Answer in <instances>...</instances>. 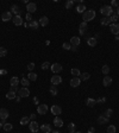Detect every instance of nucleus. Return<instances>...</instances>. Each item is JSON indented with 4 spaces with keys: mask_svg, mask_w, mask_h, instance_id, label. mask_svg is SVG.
<instances>
[{
    "mask_svg": "<svg viewBox=\"0 0 119 133\" xmlns=\"http://www.w3.org/2000/svg\"><path fill=\"white\" fill-rule=\"evenodd\" d=\"M95 11L94 10H86V12L83 13L82 15V18H83V21H90V20H93L94 18H95Z\"/></svg>",
    "mask_w": 119,
    "mask_h": 133,
    "instance_id": "f257e3e1",
    "label": "nucleus"
},
{
    "mask_svg": "<svg viewBox=\"0 0 119 133\" xmlns=\"http://www.w3.org/2000/svg\"><path fill=\"white\" fill-rule=\"evenodd\" d=\"M100 12H101V14L105 15V17H111L114 11H113V8H112L111 5H105V6H103V7L100 8Z\"/></svg>",
    "mask_w": 119,
    "mask_h": 133,
    "instance_id": "f03ea898",
    "label": "nucleus"
},
{
    "mask_svg": "<svg viewBox=\"0 0 119 133\" xmlns=\"http://www.w3.org/2000/svg\"><path fill=\"white\" fill-rule=\"evenodd\" d=\"M29 128H30V131H31L32 133H37V132H38V130H39V125H38V122H37V121L32 120V121H30Z\"/></svg>",
    "mask_w": 119,
    "mask_h": 133,
    "instance_id": "7ed1b4c3",
    "label": "nucleus"
},
{
    "mask_svg": "<svg viewBox=\"0 0 119 133\" xmlns=\"http://www.w3.org/2000/svg\"><path fill=\"white\" fill-rule=\"evenodd\" d=\"M48 106L45 104H39L38 105V107H37V112H38V114H41V115H44L46 114V112H48Z\"/></svg>",
    "mask_w": 119,
    "mask_h": 133,
    "instance_id": "20e7f679",
    "label": "nucleus"
},
{
    "mask_svg": "<svg viewBox=\"0 0 119 133\" xmlns=\"http://www.w3.org/2000/svg\"><path fill=\"white\" fill-rule=\"evenodd\" d=\"M51 84H54V86H57V84H61L62 83V77L60 76V75L55 74L54 76H51Z\"/></svg>",
    "mask_w": 119,
    "mask_h": 133,
    "instance_id": "39448f33",
    "label": "nucleus"
},
{
    "mask_svg": "<svg viewBox=\"0 0 119 133\" xmlns=\"http://www.w3.org/2000/svg\"><path fill=\"white\" fill-rule=\"evenodd\" d=\"M18 95L20 96V98H28L30 95V90L28 87H24V88H20L18 90Z\"/></svg>",
    "mask_w": 119,
    "mask_h": 133,
    "instance_id": "423d86ee",
    "label": "nucleus"
},
{
    "mask_svg": "<svg viewBox=\"0 0 119 133\" xmlns=\"http://www.w3.org/2000/svg\"><path fill=\"white\" fill-rule=\"evenodd\" d=\"M50 69H51V71H52L54 74H59V73L62 71V65H61L60 63H54V64H51Z\"/></svg>",
    "mask_w": 119,
    "mask_h": 133,
    "instance_id": "0eeeda50",
    "label": "nucleus"
},
{
    "mask_svg": "<svg viewBox=\"0 0 119 133\" xmlns=\"http://www.w3.org/2000/svg\"><path fill=\"white\" fill-rule=\"evenodd\" d=\"M50 111H51V113H52L54 115H56V117H59L60 114L62 113V108L60 107L59 105H54V106H51Z\"/></svg>",
    "mask_w": 119,
    "mask_h": 133,
    "instance_id": "6e6552de",
    "label": "nucleus"
},
{
    "mask_svg": "<svg viewBox=\"0 0 119 133\" xmlns=\"http://www.w3.org/2000/svg\"><path fill=\"white\" fill-rule=\"evenodd\" d=\"M110 29H111V32L116 36H119V24L117 23H112L110 25Z\"/></svg>",
    "mask_w": 119,
    "mask_h": 133,
    "instance_id": "1a4fd4ad",
    "label": "nucleus"
},
{
    "mask_svg": "<svg viewBox=\"0 0 119 133\" xmlns=\"http://www.w3.org/2000/svg\"><path fill=\"white\" fill-rule=\"evenodd\" d=\"M26 10H28V13H33L37 10V5L35 2H29L26 5Z\"/></svg>",
    "mask_w": 119,
    "mask_h": 133,
    "instance_id": "9d476101",
    "label": "nucleus"
},
{
    "mask_svg": "<svg viewBox=\"0 0 119 133\" xmlns=\"http://www.w3.org/2000/svg\"><path fill=\"white\" fill-rule=\"evenodd\" d=\"M8 115H10V113H8V111L6 109V108H0V119L1 120H6V119L8 118Z\"/></svg>",
    "mask_w": 119,
    "mask_h": 133,
    "instance_id": "9b49d317",
    "label": "nucleus"
},
{
    "mask_svg": "<svg viewBox=\"0 0 119 133\" xmlns=\"http://www.w3.org/2000/svg\"><path fill=\"white\" fill-rule=\"evenodd\" d=\"M1 19H2V21H8V20L13 19V18H12V12H10V11L4 12V13L1 14Z\"/></svg>",
    "mask_w": 119,
    "mask_h": 133,
    "instance_id": "f8f14e48",
    "label": "nucleus"
},
{
    "mask_svg": "<svg viewBox=\"0 0 119 133\" xmlns=\"http://www.w3.org/2000/svg\"><path fill=\"white\" fill-rule=\"evenodd\" d=\"M81 43V39H80V37H77V36H74V37H72L70 38V45L72 46H79Z\"/></svg>",
    "mask_w": 119,
    "mask_h": 133,
    "instance_id": "ddd939ff",
    "label": "nucleus"
},
{
    "mask_svg": "<svg viewBox=\"0 0 119 133\" xmlns=\"http://www.w3.org/2000/svg\"><path fill=\"white\" fill-rule=\"evenodd\" d=\"M80 83H81V80H80V77H73V78L70 80V86H72L73 88H76V87H79V86H80Z\"/></svg>",
    "mask_w": 119,
    "mask_h": 133,
    "instance_id": "4468645a",
    "label": "nucleus"
},
{
    "mask_svg": "<svg viewBox=\"0 0 119 133\" xmlns=\"http://www.w3.org/2000/svg\"><path fill=\"white\" fill-rule=\"evenodd\" d=\"M103 84H104L105 87L111 86V84H112V77L108 76V75H106V76L104 77V80H103Z\"/></svg>",
    "mask_w": 119,
    "mask_h": 133,
    "instance_id": "2eb2a0df",
    "label": "nucleus"
},
{
    "mask_svg": "<svg viewBox=\"0 0 119 133\" xmlns=\"http://www.w3.org/2000/svg\"><path fill=\"white\" fill-rule=\"evenodd\" d=\"M108 120H110V118H107L105 114H101V115L98 118V124L104 125V124H107V122H108Z\"/></svg>",
    "mask_w": 119,
    "mask_h": 133,
    "instance_id": "dca6fc26",
    "label": "nucleus"
},
{
    "mask_svg": "<svg viewBox=\"0 0 119 133\" xmlns=\"http://www.w3.org/2000/svg\"><path fill=\"white\" fill-rule=\"evenodd\" d=\"M12 20H13V24H15V26L23 25V19H22V17H20V15H15Z\"/></svg>",
    "mask_w": 119,
    "mask_h": 133,
    "instance_id": "f3484780",
    "label": "nucleus"
},
{
    "mask_svg": "<svg viewBox=\"0 0 119 133\" xmlns=\"http://www.w3.org/2000/svg\"><path fill=\"white\" fill-rule=\"evenodd\" d=\"M11 12L12 13H15V15H20V13H22V10H20V7L18 6V5H12L11 6Z\"/></svg>",
    "mask_w": 119,
    "mask_h": 133,
    "instance_id": "a211bd4d",
    "label": "nucleus"
},
{
    "mask_svg": "<svg viewBox=\"0 0 119 133\" xmlns=\"http://www.w3.org/2000/svg\"><path fill=\"white\" fill-rule=\"evenodd\" d=\"M29 28L32 30H37L39 28V23H38L37 20H31L29 23Z\"/></svg>",
    "mask_w": 119,
    "mask_h": 133,
    "instance_id": "6ab92c4d",
    "label": "nucleus"
},
{
    "mask_svg": "<svg viewBox=\"0 0 119 133\" xmlns=\"http://www.w3.org/2000/svg\"><path fill=\"white\" fill-rule=\"evenodd\" d=\"M54 125L56 127H62L63 126V120L60 118V117H55V119H54Z\"/></svg>",
    "mask_w": 119,
    "mask_h": 133,
    "instance_id": "aec40b11",
    "label": "nucleus"
},
{
    "mask_svg": "<svg viewBox=\"0 0 119 133\" xmlns=\"http://www.w3.org/2000/svg\"><path fill=\"white\" fill-rule=\"evenodd\" d=\"M38 23H39V25L41 26H46L48 24H49V19H48V17H41V19L38 20Z\"/></svg>",
    "mask_w": 119,
    "mask_h": 133,
    "instance_id": "412c9836",
    "label": "nucleus"
},
{
    "mask_svg": "<svg viewBox=\"0 0 119 133\" xmlns=\"http://www.w3.org/2000/svg\"><path fill=\"white\" fill-rule=\"evenodd\" d=\"M86 30H87V23H86V21H82V23L80 24V35H81V36L85 35V33H86Z\"/></svg>",
    "mask_w": 119,
    "mask_h": 133,
    "instance_id": "4be33fe9",
    "label": "nucleus"
},
{
    "mask_svg": "<svg viewBox=\"0 0 119 133\" xmlns=\"http://www.w3.org/2000/svg\"><path fill=\"white\" fill-rule=\"evenodd\" d=\"M87 44L89 46H92V48H94L97 45V38L95 37H89V38H87Z\"/></svg>",
    "mask_w": 119,
    "mask_h": 133,
    "instance_id": "5701e85b",
    "label": "nucleus"
},
{
    "mask_svg": "<svg viewBox=\"0 0 119 133\" xmlns=\"http://www.w3.org/2000/svg\"><path fill=\"white\" fill-rule=\"evenodd\" d=\"M41 130H42V132H43V133H50V132H51V127H50V125H49V124H44V125H42V126H41Z\"/></svg>",
    "mask_w": 119,
    "mask_h": 133,
    "instance_id": "b1692460",
    "label": "nucleus"
},
{
    "mask_svg": "<svg viewBox=\"0 0 119 133\" xmlns=\"http://www.w3.org/2000/svg\"><path fill=\"white\" fill-rule=\"evenodd\" d=\"M19 82H20V80H19L17 76H13V77L10 80V83H11V86H13V87H18Z\"/></svg>",
    "mask_w": 119,
    "mask_h": 133,
    "instance_id": "393cba45",
    "label": "nucleus"
},
{
    "mask_svg": "<svg viewBox=\"0 0 119 133\" xmlns=\"http://www.w3.org/2000/svg\"><path fill=\"white\" fill-rule=\"evenodd\" d=\"M76 12H77V13H82V14H83V13L86 12V6H85L83 4L77 5V6H76Z\"/></svg>",
    "mask_w": 119,
    "mask_h": 133,
    "instance_id": "a878e982",
    "label": "nucleus"
},
{
    "mask_svg": "<svg viewBox=\"0 0 119 133\" xmlns=\"http://www.w3.org/2000/svg\"><path fill=\"white\" fill-rule=\"evenodd\" d=\"M4 131L5 132H10V131H12L13 130V125L12 124H10V122H6V124H4Z\"/></svg>",
    "mask_w": 119,
    "mask_h": 133,
    "instance_id": "bb28decb",
    "label": "nucleus"
},
{
    "mask_svg": "<svg viewBox=\"0 0 119 133\" xmlns=\"http://www.w3.org/2000/svg\"><path fill=\"white\" fill-rule=\"evenodd\" d=\"M49 90H50V94H51L52 96H55V95H57V94H59V89H57L56 86H54V84H52V86H50V89H49Z\"/></svg>",
    "mask_w": 119,
    "mask_h": 133,
    "instance_id": "cd10ccee",
    "label": "nucleus"
},
{
    "mask_svg": "<svg viewBox=\"0 0 119 133\" xmlns=\"http://www.w3.org/2000/svg\"><path fill=\"white\" fill-rule=\"evenodd\" d=\"M111 23H112V20L110 17H104L101 19V25H111Z\"/></svg>",
    "mask_w": 119,
    "mask_h": 133,
    "instance_id": "c85d7f7f",
    "label": "nucleus"
},
{
    "mask_svg": "<svg viewBox=\"0 0 119 133\" xmlns=\"http://www.w3.org/2000/svg\"><path fill=\"white\" fill-rule=\"evenodd\" d=\"M86 104H87V106H89V107H93V106L97 105V100H94V99H92V98H88V99L86 100Z\"/></svg>",
    "mask_w": 119,
    "mask_h": 133,
    "instance_id": "c756f323",
    "label": "nucleus"
},
{
    "mask_svg": "<svg viewBox=\"0 0 119 133\" xmlns=\"http://www.w3.org/2000/svg\"><path fill=\"white\" fill-rule=\"evenodd\" d=\"M30 124V118L29 117H23L20 119V125L24 126V125H29Z\"/></svg>",
    "mask_w": 119,
    "mask_h": 133,
    "instance_id": "7c9ffc66",
    "label": "nucleus"
},
{
    "mask_svg": "<svg viewBox=\"0 0 119 133\" xmlns=\"http://www.w3.org/2000/svg\"><path fill=\"white\" fill-rule=\"evenodd\" d=\"M70 73H72V75H73L74 77H80V76H81V73H80V70H79L77 68H73Z\"/></svg>",
    "mask_w": 119,
    "mask_h": 133,
    "instance_id": "2f4dec72",
    "label": "nucleus"
},
{
    "mask_svg": "<svg viewBox=\"0 0 119 133\" xmlns=\"http://www.w3.org/2000/svg\"><path fill=\"white\" fill-rule=\"evenodd\" d=\"M89 77H90V75L88 73H83V74H81V76H80V80L81 81H87V80H89Z\"/></svg>",
    "mask_w": 119,
    "mask_h": 133,
    "instance_id": "473e14b6",
    "label": "nucleus"
},
{
    "mask_svg": "<svg viewBox=\"0 0 119 133\" xmlns=\"http://www.w3.org/2000/svg\"><path fill=\"white\" fill-rule=\"evenodd\" d=\"M116 132H117V128H116L114 125H110L107 127V133H116Z\"/></svg>",
    "mask_w": 119,
    "mask_h": 133,
    "instance_id": "72a5a7b5",
    "label": "nucleus"
},
{
    "mask_svg": "<svg viewBox=\"0 0 119 133\" xmlns=\"http://www.w3.org/2000/svg\"><path fill=\"white\" fill-rule=\"evenodd\" d=\"M15 98V93H13V91H8L6 94V99L7 100H13Z\"/></svg>",
    "mask_w": 119,
    "mask_h": 133,
    "instance_id": "f704fd0d",
    "label": "nucleus"
},
{
    "mask_svg": "<svg viewBox=\"0 0 119 133\" xmlns=\"http://www.w3.org/2000/svg\"><path fill=\"white\" fill-rule=\"evenodd\" d=\"M101 71H103V74H104V75H108V73H110V67H108L107 64L103 65V69H101Z\"/></svg>",
    "mask_w": 119,
    "mask_h": 133,
    "instance_id": "c9c22d12",
    "label": "nucleus"
},
{
    "mask_svg": "<svg viewBox=\"0 0 119 133\" xmlns=\"http://www.w3.org/2000/svg\"><path fill=\"white\" fill-rule=\"evenodd\" d=\"M28 78H29V81H36V80H37V74L30 73V74L28 75Z\"/></svg>",
    "mask_w": 119,
    "mask_h": 133,
    "instance_id": "e433bc0d",
    "label": "nucleus"
},
{
    "mask_svg": "<svg viewBox=\"0 0 119 133\" xmlns=\"http://www.w3.org/2000/svg\"><path fill=\"white\" fill-rule=\"evenodd\" d=\"M7 55V49L6 48H0V57H5Z\"/></svg>",
    "mask_w": 119,
    "mask_h": 133,
    "instance_id": "4c0bfd02",
    "label": "nucleus"
},
{
    "mask_svg": "<svg viewBox=\"0 0 119 133\" xmlns=\"http://www.w3.org/2000/svg\"><path fill=\"white\" fill-rule=\"evenodd\" d=\"M68 131H69V133H75V124L70 122L68 125Z\"/></svg>",
    "mask_w": 119,
    "mask_h": 133,
    "instance_id": "58836bf2",
    "label": "nucleus"
},
{
    "mask_svg": "<svg viewBox=\"0 0 119 133\" xmlns=\"http://www.w3.org/2000/svg\"><path fill=\"white\" fill-rule=\"evenodd\" d=\"M110 18H111V20H112L113 23H117V20H118V19H119V15L117 14L116 12H113V13H112V15H111Z\"/></svg>",
    "mask_w": 119,
    "mask_h": 133,
    "instance_id": "ea45409f",
    "label": "nucleus"
},
{
    "mask_svg": "<svg viewBox=\"0 0 119 133\" xmlns=\"http://www.w3.org/2000/svg\"><path fill=\"white\" fill-rule=\"evenodd\" d=\"M73 5H74V1H73V0H68V1L66 2V8H67V10H70V8L73 7Z\"/></svg>",
    "mask_w": 119,
    "mask_h": 133,
    "instance_id": "a19ab883",
    "label": "nucleus"
},
{
    "mask_svg": "<svg viewBox=\"0 0 119 133\" xmlns=\"http://www.w3.org/2000/svg\"><path fill=\"white\" fill-rule=\"evenodd\" d=\"M20 82H22V84H23V86H25V87H28V86L30 84L29 78H22V81H20Z\"/></svg>",
    "mask_w": 119,
    "mask_h": 133,
    "instance_id": "79ce46f5",
    "label": "nucleus"
},
{
    "mask_svg": "<svg viewBox=\"0 0 119 133\" xmlns=\"http://www.w3.org/2000/svg\"><path fill=\"white\" fill-rule=\"evenodd\" d=\"M112 114H113V109H111V108L106 109V112H105V115H106L107 118H110V117H111Z\"/></svg>",
    "mask_w": 119,
    "mask_h": 133,
    "instance_id": "37998d69",
    "label": "nucleus"
},
{
    "mask_svg": "<svg viewBox=\"0 0 119 133\" xmlns=\"http://www.w3.org/2000/svg\"><path fill=\"white\" fill-rule=\"evenodd\" d=\"M50 67H51V65H50V63H49V62H44V63L42 64V69H43V70H46V69H49Z\"/></svg>",
    "mask_w": 119,
    "mask_h": 133,
    "instance_id": "c03bdc74",
    "label": "nucleus"
},
{
    "mask_svg": "<svg viewBox=\"0 0 119 133\" xmlns=\"http://www.w3.org/2000/svg\"><path fill=\"white\" fill-rule=\"evenodd\" d=\"M62 48H63L64 50H70V49H72V45L69 44V43H63Z\"/></svg>",
    "mask_w": 119,
    "mask_h": 133,
    "instance_id": "a18cd8bd",
    "label": "nucleus"
},
{
    "mask_svg": "<svg viewBox=\"0 0 119 133\" xmlns=\"http://www.w3.org/2000/svg\"><path fill=\"white\" fill-rule=\"evenodd\" d=\"M26 68H28V70H30V73H31V71L35 69V63H32V62H31V63H29Z\"/></svg>",
    "mask_w": 119,
    "mask_h": 133,
    "instance_id": "49530a36",
    "label": "nucleus"
},
{
    "mask_svg": "<svg viewBox=\"0 0 119 133\" xmlns=\"http://www.w3.org/2000/svg\"><path fill=\"white\" fill-rule=\"evenodd\" d=\"M104 102H106V98H101L97 100V104H104Z\"/></svg>",
    "mask_w": 119,
    "mask_h": 133,
    "instance_id": "de8ad7c7",
    "label": "nucleus"
},
{
    "mask_svg": "<svg viewBox=\"0 0 119 133\" xmlns=\"http://www.w3.org/2000/svg\"><path fill=\"white\" fill-rule=\"evenodd\" d=\"M111 6L118 7V6H119V5H118V1H117V0H112V1H111Z\"/></svg>",
    "mask_w": 119,
    "mask_h": 133,
    "instance_id": "09e8293b",
    "label": "nucleus"
},
{
    "mask_svg": "<svg viewBox=\"0 0 119 133\" xmlns=\"http://www.w3.org/2000/svg\"><path fill=\"white\" fill-rule=\"evenodd\" d=\"M25 18H26V20H28V21H31V20H32L31 13H26V17H25Z\"/></svg>",
    "mask_w": 119,
    "mask_h": 133,
    "instance_id": "8fccbe9b",
    "label": "nucleus"
},
{
    "mask_svg": "<svg viewBox=\"0 0 119 133\" xmlns=\"http://www.w3.org/2000/svg\"><path fill=\"white\" fill-rule=\"evenodd\" d=\"M19 89H18V87H13V86H11V90L10 91H13V93H17Z\"/></svg>",
    "mask_w": 119,
    "mask_h": 133,
    "instance_id": "3c124183",
    "label": "nucleus"
},
{
    "mask_svg": "<svg viewBox=\"0 0 119 133\" xmlns=\"http://www.w3.org/2000/svg\"><path fill=\"white\" fill-rule=\"evenodd\" d=\"M7 74V70H6V69H1V70H0V75H6Z\"/></svg>",
    "mask_w": 119,
    "mask_h": 133,
    "instance_id": "603ef678",
    "label": "nucleus"
},
{
    "mask_svg": "<svg viewBox=\"0 0 119 133\" xmlns=\"http://www.w3.org/2000/svg\"><path fill=\"white\" fill-rule=\"evenodd\" d=\"M29 118H30V120H35L36 119V114H31Z\"/></svg>",
    "mask_w": 119,
    "mask_h": 133,
    "instance_id": "864d4df0",
    "label": "nucleus"
},
{
    "mask_svg": "<svg viewBox=\"0 0 119 133\" xmlns=\"http://www.w3.org/2000/svg\"><path fill=\"white\" fill-rule=\"evenodd\" d=\"M94 132H95L94 127H90V128H89V131H88V133H94Z\"/></svg>",
    "mask_w": 119,
    "mask_h": 133,
    "instance_id": "5fc2aeb1",
    "label": "nucleus"
},
{
    "mask_svg": "<svg viewBox=\"0 0 119 133\" xmlns=\"http://www.w3.org/2000/svg\"><path fill=\"white\" fill-rule=\"evenodd\" d=\"M70 50H73V51H76V46H72V49Z\"/></svg>",
    "mask_w": 119,
    "mask_h": 133,
    "instance_id": "6e6d98bb",
    "label": "nucleus"
},
{
    "mask_svg": "<svg viewBox=\"0 0 119 133\" xmlns=\"http://www.w3.org/2000/svg\"><path fill=\"white\" fill-rule=\"evenodd\" d=\"M116 13H117V14L119 15V6H118V7H117V11H116Z\"/></svg>",
    "mask_w": 119,
    "mask_h": 133,
    "instance_id": "4d7b16f0",
    "label": "nucleus"
},
{
    "mask_svg": "<svg viewBox=\"0 0 119 133\" xmlns=\"http://www.w3.org/2000/svg\"><path fill=\"white\" fill-rule=\"evenodd\" d=\"M2 126H4V122H0V128H1Z\"/></svg>",
    "mask_w": 119,
    "mask_h": 133,
    "instance_id": "13d9d810",
    "label": "nucleus"
},
{
    "mask_svg": "<svg viewBox=\"0 0 119 133\" xmlns=\"http://www.w3.org/2000/svg\"><path fill=\"white\" fill-rule=\"evenodd\" d=\"M52 133H60V132H59V131H54Z\"/></svg>",
    "mask_w": 119,
    "mask_h": 133,
    "instance_id": "bf43d9fd",
    "label": "nucleus"
},
{
    "mask_svg": "<svg viewBox=\"0 0 119 133\" xmlns=\"http://www.w3.org/2000/svg\"><path fill=\"white\" fill-rule=\"evenodd\" d=\"M75 133H81V132H80V131H77V132H75Z\"/></svg>",
    "mask_w": 119,
    "mask_h": 133,
    "instance_id": "052dcab7",
    "label": "nucleus"
}]
</instances>
